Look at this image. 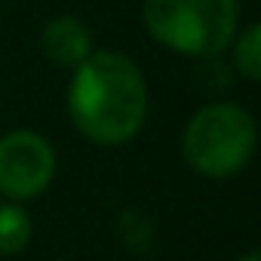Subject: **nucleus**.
I'll return each instance as SVG.
<instances>
[{
  "label": "nucleus",
  "instance_id": "obj_1",
  "mask_svg": "<svg viewBox=\"0 0 261 261\" xmlns=\"http://www.w3.org/2000/svg\"><path fill=\"white\" fill-rule=\"evenodd\" d=\"M68 117L74 129L101 148L133 142L148 117V83L142 68L117 49H92L68 83Z\"/></svg>",
  "mask_w": 261,
  "mask_h": 261
},
{
  "label": "nucleus",
  "instance_id": "obj_2",
  "mask_svg": "<svg viewBox=\"0 0 261 261\" xmlns=\"http://www.w3.org/2000/svg\"><path fill=\"white\" fill-rule=\"evenodd\" d=\"M142 22L163 49L185 59H215L240 31V0H145Z\"/></svg>",
  "mask_w": 261,
  "mask_h": 261
},
{
  "label": "nucleus",
  "instance_id": "obj_3",
  "mask_svg": "<svg viewBox=\"0 0 261 261\" xmlns=\"http://www.w3.org/2000/svg\"><path fill=\"white\" fill-rule=\"evenodd\" d=\"M258 145L255 117L233 101H212L200 108L181 133V154L188 166L212 181L240 175Z\"/></svg>",
  "mask_w": 261,
  "mask_h": 261
},
{
  "label": "nucleus",
  "instance_id": "obj_4",
  "mask_svg": "<svg viewBox=\"0 0 261 261\" xmlns=\"http://www.w3.org/2000/svg\"><path fill=\"white\" fill-rule=\"evenodd\" d=\"M59 157L46 136L34 129H10L0 136V194L13 203L37 200L56 178Z\"/></svg>",
  "mask_w": 261,
  "mask_h": 261
},
{
  "label": "nucleus",
  "instance_id": "obj_5",
  "mask_svg": "<svg viewBox=\"0 0 261 261\" xmlns=\"http://www.w3.org/2000/svg\"><path fill=\"white\" fill-rule=\"evenodd\" d=\"M40 49L43 56L59 68H77L92 53V34L83 19L77 16H56L40 31Z\"/></svg>",
  "mask_w": 261,
  "mask_h": 261
},
{
  "label": "nucleus",
  "instance_id": "obj_6",
  "mask_svg": "<svg viewBox=\"0 0 261 261\" xmlns=\"http://www.w3.org/2000/svg\"><path fill=\"white\" fill-rule=\"evenodd\" d=\"M34 237V221L22 203H0V255H19Z\"/></svg>",
  "mask_w": 261,
  "mask_h": 261
},
{
  "label": "nucleus",
  "instance_id": "obj_7",
  "mask_svg": "<svg viewBox=\"0 0 261 261\" xmlns=\"http://www.w3.org/2000/svg\"><path fill=\"white\" fill-rule=\"evenodd\" d=\"M230 46H233V68L240 71V77L249 83H258L261 80V25L252 22L243 31H237Z\"/></svg>",
  "mask_w": 261,
  "mask_h": 261
},
{
  "label": "nucleus",
  "instance_id": "obj_8",
  "mask_svg": "<svg viewBox=\"0 0 261 261\" xmlns=\"http://www.w3.org/2000/svg\"><path fill=\"white\" fill-rule=\"evenodd\" d=\"M117 240L133 255H145V252H151V246L157 240L154 221L145 212H139V209H126L117 218Z\"/></svg>",
  "mask_w": 261,
  "mask_h": 261
},
{
  "label": "nucleus",
  "instance_id": "obj_9",
  "mask_svg": "<svg viewBox=\"0 0 261 261\" xmlns=\"http://www.w3.org/2000/svg\"><path fill=\"white\" fill-rule=\"evenodd\" d=\"M237 261H261V255H258L255 249H249V252H246V255H240Z\"/></svg>",
  "mask_w": 261,
  "mask_h": 261
}]
</instances>
